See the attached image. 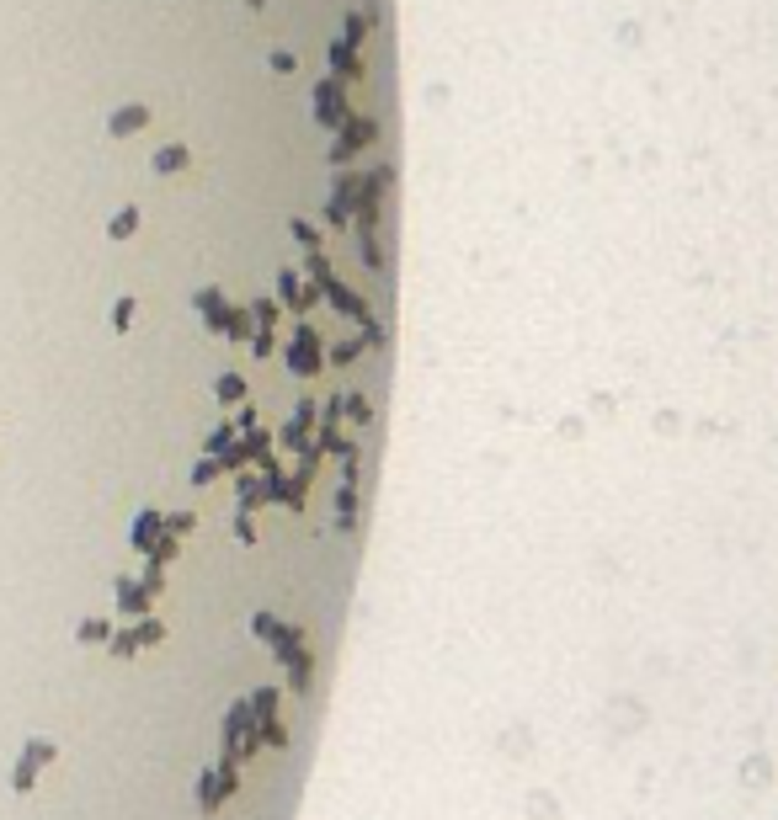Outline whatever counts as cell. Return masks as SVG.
Instances as JSON below:
<instances>
[{
    "label": "cell",
    "instance_id": "cell-1",
    "mask_svg": "<svg viewBox=\"0 0 778 820\" xmlns=\"http://www.w3.org/2000/svg\"><path fill=\"white\" fill-rule=\"evenodd\" d=\"M49 757H54V746H49V741H32V746H27V761H22V772H16V788H27V783H32V767H43Z\"/></svg>",
    "mask_w": 778,
    "mask_h": 820
}]
</instances>
